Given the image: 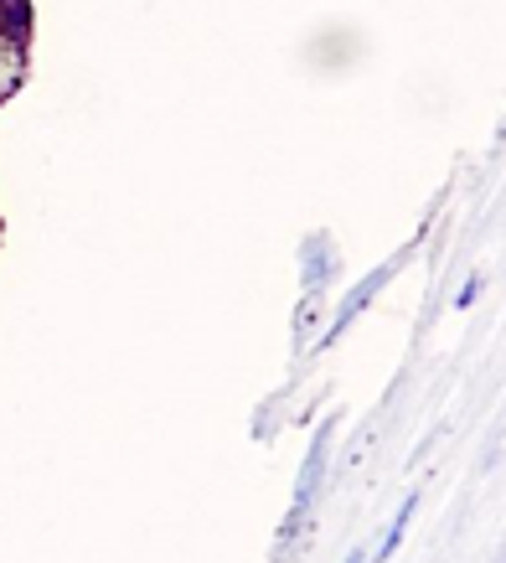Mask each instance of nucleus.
I'll return each mask as SVG.
<instances>
[{"mask_svg": "<svg viewBox=\"0 0 506 563\" xmlns=\"http://www.w3.org/2000/svg\"><path fill=\"white\" fill-rule=\"evenodd\" d=\"M326 461H331V424L316 429V440H310V455H305L300 476H295V496H289V517H285V532H279V553H285L295 538H300L305 517H310V507H316V496H321L326 486Z\"/></svg>", "mask_w": 506, "mask_h": 563, "instance_id": "obj_1", "label": "nucleus"}, {"mask_svg": "<svg viewBox=\"0 0 506 563\" xmlns=\"http://www.w3.org/2000/svg\"><path fill=\"white\" fill-rule=\"evenodd\" d=\"M26 78V11L21 0H0V99H11Z\"/></svg>", "mask_w": 506, "mask_h": 563, "instance_id": "obj_2", "label": "nucleus"}, {"mask_svg": "<svg viewBox=\"0 0 506 563\" xmlns=\"http://www.w3.org/2000/svg\"><path fill=\"white\" fill-rule=\"evenodd\" d=\"M398 269V264H388V269H377V274H367V279H362V285H356L352 295H346V300H341V310L337 316H331V325H326V336H321V346H331L341 336V331H346V325L356 321V316H362V310L372 306V295L383 290V285H388V274Z\"/></svg>", "mask_w": 506, "mask_h": 563, "instance_id": "obj_3", "label": "nucleus"}, {"mask_svg": "<svg viewBox=\"0 0 506 563\" xmlns=\"http://www.w3.org/2000/svg\"><path fill=\"white\" fill-rule=\"evenodd\" d=\"M300 279H305V290H310V295H326V285L337 279V254H331V243H326V233H316V239L305 243Z\"/></svg>", "mask_w": 506, "mask_h": 563, "instance_id": "obj_4", "label": "nucleus"}, {"mask_svg": "<svg viewBox=\"0 0 506 563\" xmlns=\"http://www.w3.org/2000/svg\"><path fill=\"white\" fill-rule=\"evenodd\" d=\"M414 512H419V492H408L404 496V507H398V517L388 522V538L377 543V553H372V563H388L398 548H404V532H408V522H414Z\"/></svg>", "mask_w": 506, "mask_h": 563, "instance_id": "obj_5", "label": "nucleus"}, {"mask_svg": "<svg viewBox=\"0 0 506 563\" xmlns=\"http://www.w3.org/2000/svg\"><path fill=\"white\" fill-rule=\"evenodd\" d=\"M481 290H486V274H471V279L460 285V295H455V310H471L475 300H481Z\"/></svg>", "mask_w": 506, "mask_h": 563, "instance_id": "obj_6", "label": "nucleus"}, {"mask_svg": "<svg viewBox=\"0 0 506 563\" xmlns=\"http://www.w3.org/2000/svg\"><path fill=\"white\" fill-rule=\"evenodd\" d=\"M341 563H367V548H352V553H346Z\"/></svg>", "mask_w": 506, "mask_h": 563, "instance_id": "obj_7", "label": "nucleus"}]
</instances>
